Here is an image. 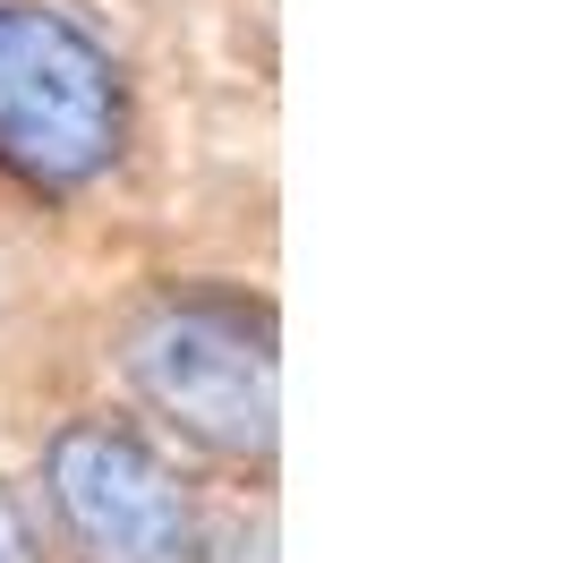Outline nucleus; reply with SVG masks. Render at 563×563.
Returning a JSON list of instances; mask_svg holds the SVG:
<instances>
[{
	"mask_svg": "<svg viewBox=\"0 0 563 563\" xmlns=\"http://www.w3.org/2000/svg\"><path fill=\"white\" fill-rule=\"evenodd\" d=\"M120 367L154 419H172L188 444H206L222 461H265L282 419V367H274V324L265 308H247L231 290H172L154 299Z\"/></svg>",
	"mask_w": 563,
	"mask_h": 563,
	"instance_id": "f03ea898",
	"label": "nucleus"
},
{
	"mask_svg": "<svg viewBox=\"0 0 563 563\" xmlns=\"http://www.w3.org/2000/svg\"><path fill=\"white\" fill-rule=\"evenodd\" d=\"M129 145V86L111 43L60 0H0V172L77 197Z\"/></svg>",
	"mask_w": 563,
	"mask_h": 563,
	"instance_id": "f257e3e1",
	"label": "nucleus"
},
{
	"mask_svg": "<svg viewBox=\"0 0 563 563\" xmlns=\"http://www.w3.org/2000/svg\"><path fill=\"white\" fill-rule=\"evenodd\" d=\"M43 504L77 563H213L197 495L120 419H69L43 444Z\"/></svg>",
	"mask_w": 563,
	"mask_h": 563,
	"instance_id": "7ed1b4c3",
	"label": "nucleus"
},
{
	"mask_svg": "<svg viewBox=\"0 0 563 563\" xmlns=\"http://www.w3.org/2000/svg\"><path fill=\"white\" fill-rule=\"evenodd\" d=\"M0 563H43V538H35V521H26V504L0 487Z\"/></svg>",
	"mask_w": 563,
	"mask_h": 563,
	"instance_id": "20e7f679",
	"label": "nucleus"
}]
</instances>
